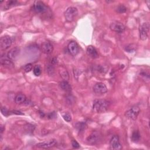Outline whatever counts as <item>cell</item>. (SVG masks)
Wrapping results in <instances>:
<instances>
[{
	"instance_id": "obj_1",
	"label": "cell",
	"mask_w": 150,
	"mask_h": 150,
	"mask_svg": "<svg viewBox=\"0 0 150 150\" xmlns=\"http://www.w3.org/2000/svg\"><path fill=\"white\" fill-rule=\"evenodd\" d=\"M110 102L104 99L96 100L94 101L93 105V110L97 113H102L106 111L109 106Z\"/></svg>"
},
{
	"instance_id": "obj_2",
	"label": "cell",
	"mask_w": 150,
	"mask_h": 150,
	"mask_svg": "<svg viewBox=\"0 0 150 150\" xmlns=\"http://www.w3.org/2000/svg\"><path fill=\"white\" fill-rule=\"evenodd\" d=\"M78 14L77 9L74 6L69 7L64 12V18L66 20L69 22H72Z\"/></svg>"
},
{
	"instance_id": "obj_3",
	"label": "cell",
	"mask_w": 150,
	"mask_h": 150,
	"mask_svg": "<svg viewBox=\"0 0 150 150\" xmlns=\"http://www.w3.org/2000/svg\"><path fill=\"white\" fill-rule=\"evenodd\" d=\"M140 112V108L137 105H133L131 107L129 110H128L125 112V116L130 120H135Z\"/></svg>"
},
{
	"instance_id": "obj_4",
	"label": "cell",
	"mask_w": 150,
	"mask_h": 150,
	"mask_svg": "<svg viewBox=\"0 0 150 150\" xmlns=\"http://www.w3.org/2000/svg\"><path fill=\"white\" fill-rule=\"evenodd\" d=\"M149 30V24L148 22L142 23L139 28V38L142 40H145L148 36V32Z\"/></svg>"
},
{
	"instance_id": "obj_5",
	"label": "cell",
	"mask_w": 150,
	"mask_h": 150,
	"mask_svg": "<svg viewBox=\"0 0 150 150\" xmlns=\"http://www.w3.org/2000/svg\"><path fill=\"white\" fill-rule=\"evenodd\" d=\"M12 43V38L8 35L4 36L1 38L0 39V46L1 49L3 50L8 49Z\"/></svg>"
},
{
	"instance_id": "obj_6",
	"label": "cell",
	"mask_w": 150,
	"mask_h": 150,
	"mask_svg": "<svg viewBox=\"0 0 150 150\" xmlns=\"http://www.w3.org/2000/svg\"><path fill=\"white\" fill-rule=\"evenodd\" d=\"M110 28L111 30L118 33H123L125 30V26L122 23L117 21L111 23Z\"/></svg>"
},
{
	"instance_id": "obj_7",
	"label": "cell",
	"mask_w": 150,
	"mask_h": 150,
	"mask_svg": "<svg viewBox=\"0 0 150 150\" xmlns=\"http://www.w3.org/2000/svg\"><path fill=\"white\" fill-rule=\"evenodd\" d=\"M110 148L113 150H119L122 149V145L120 142L118 135H114L110 141Z\"/></svg>"
},
{
	"instance_id": "obj_8",
	"label": "cell",
	"mask_w": 150,
	"mask_h": 150,
	"mask_svg": "<svg viewBox=\"0 0 150 150\" xmlns=\"http://www.w3.org/2000/svg\"><path fill=\"white\" fill-rule=\"evenodd\" d=\"M67 49L69 53L73 56H76L79 52V46L76 41H71L67 45Z\"/></svg>"
},
{
	"instance_id": "obj_9",
	"label": "cell",
	"mask_w": 150,
	"mask_h": 150,
	"mask_svg": "<svg viewBox=\"0 0 150 150\" xmlns=\"http://www.w3.org/2000/svg\"><path fill=\"white\" fill-rule=\"evenodd\" d=\"M57 144V141L56 139H52L50 140L43 141L42 142L38 143L36 146L38 148H43V149H47V148H50L52 147H53L56 146Z\"/></svg>"
},
{
	"instance_id": "obj_10",
	"label": "cell",
	"mask_w": 150,
	"mask_h": 150,
	"mask_svg": "<svg viewBox=\"0 0 150 150\" xmlns=\"http://www.w3.org/2000/svg\"><path fill=\"white\" fill-rule=\"evenodd\" d=\"M93 91L96 94H103L107 91V88L105 84L103 83L99 82L96 83L93 87Z\"/></svg>"
},
{
	"instance_id": "obj_11",
	"label": "cell",
	"mask_w": 150,
	"mask_h": 150,
	"mask_svg": "<svg viewBox=\"0 0 150 150\" xmlns=\"http://www.w3.org/2000/svg\"><path fill=\"white\" fill-rule=\"evenodd\" d=\"M101 139V135L98 132L93 131L91 134L87 138V141L88 144L93 145L98 143Z\"/></svg>"
},
{
	"instance_id": "obj_12",
	"label": "cell",
	"mask_w": 150,
	"mask_h": 150,
	"mask_svg": "<svg viewBox=\"0 0 150 150\" xmlns=\"http://www.w3.org/2000/svg\"><path fill=\"white\" fill-rule=\"evenodd\" d=\"M33 9L37 13H42L46 11L47 8L43 2L38 1L34 3Z\"/></svg>"
},
{
	"instance_id": "obj_13",
	"label": "cell",
	"mask_w": 150,
	"mask_h": 150,
	"mask_svg": "<svg viewBox=\"0 0 150 150\" xmlns=\"http://www.w3.org/2000/svg\"><path fill=\"white\" fill-rule=\"evenodd\" d=\"M41 50L43 53L45 54H50L53 50V46L52 44L47 41L44 42L41 46Z\"/></svg>"
},
{
	"instance_id": "obj_14",
	"label": "cell",
	"mask_w": 150,
	"mask_h": 150,
	"mask_svg": "<svg viewBox=\"0 0 150 150\" xmlns=\"http://www.w3.org/2000/svg\"><path fill=\"white\" fill-rule=\"evenodd\" d=\"M87 54L92 59H96L98 57V53L97 50L94 47V46L92 45H89L87 46L86 49Z\"/></svg>"
},
{
	"instance_id": "obj_15",
	"label": "cell",
	"mask_w": 150,
	"mask_h": 150,
	"mask_svg": "<svg viewBox=\"0 0 150 150\" xmlns=\"http://www.w3.org/2000/svg\"><path fill=\"white\" fill-rule=\"evenodd\" d=\"M20 49L18 47H13L6 54V56L11 60H13L15 59L17 56L19 54Z\"/></svg>"
},
{
	"instance_id": "obj_16",
	"label": "cell",
	"mask_w": 150,
	"mask_h": 150,
	"mask_svg": "<svg viewBox=\"0 0 150 150\" xmlns=\"http://www.w3.org/2000/svg\"><path fill=\"white\" fill-rule=\"evenodd\" d=\"M1 64L2 66L6 67H8V68H12L14 66L13 62L6 56L5 57L2 56H1Z\"/></svg>"
},
{
	"instance_id": "obj_17",
	"label": "cell",
	"mask_w": 150,
	"mask_h": 150,
	"mask_svg": "<svg viewBox=\"0 0 150 150\" xmlns=\"http://www.w3.org/2000/svg\"><path fill=\"white\" fill-rule=\"evenodd\" d=\"M59 86L62 90H63L66 92L70 93L71 90V87L70 84L66 80H63L60 82Z\"/></svg>"
},
{
	"instance_id": "obj_18",
	"label": "cell",
	"mask_w": 150,
	"mask_h": 150,
	"mask_svg": "<svg viewBox=\"0 0 150 150\" xmlns=\"http://www.w3.org/2000/svg\"><path fill=\"white\" fill-rule=\"evenodd\" d=\"M26 101V97L25 94L19 93L16 94V96L15 97V102L18 104H23Z\"/></svg>"
},
{
	"instance_id": "obj_19",
	"label": "cell",
	"mask_w": 150,
	"mask_h": 150,
	"mask_svg": "<svg viewBox=\"0 0 150 150\" xmlns=\"http://www.w3.org/2000/svg\"><path fill=\"white\" fill-rule=\"evenodd\" d=\"M140 138H141V135H140V134L138 131H133L132 135H131V140L133 142H138Z\"/></svg>"
},
{
	"instance_id": "obj_20",
	"label": "cell",
	"mask_w": 150,
	"mask_h": 150,
	"mask_svg": "<svg viewBox=\"0 0 150 150\" xmlns=\"http://www.w3.org/2000/svg\"><path fill=\"white\" fill-rule=\"evenodd\" d=\"M19 2L17 1H9L6 2V4L5 6V9H8L11 7L15 6L16 5H18Z\"/></svg>"
},
{
	"instance_id": "obj_21",
	"label": "cell",
	"mask_w": 150,
	"mask_h": 150,
	"mask_svg": "<svg viewBox=\"0 0 150 150\" xmlns=\"http://www.w3.org/2000/svg\"><path fill=\"white\" fill-rule=\"evenodd\" d=\"M127 9L126 6L125 5H124L123 4H120L115 8L116 12L118 13H124L127 11Z\"/></svg>"
},
{
	"instance_id": "obj_22",
	"label": "cell",
	"mask_w": 150,
	"mask_h": 150,
	"mask_svg": "<svg viewBox=\"0 0 150 150\" xmlns=\"http://www.w3.org/2000/svg\"><path fill=\"white\" fill-rule=\"evenodd\" d=\"M33 74H35V76H39L42 73V69H41L40 66L39 65H35L33 67Z\"/></svg>"
},
{
	"instance_id": "obj_23",
	"label": "cell",
	"mask_w": 150,
	"mask_h": 150,
	"mask_svg": "<svg viewBox=\"0 0 150 150\" xmlns=\"http://www.w3.org/2000/svg\"><path fill=\"white\" fill-rule=\"evenodd\" d=\"M63 118H64V120L67 121V122H70L71 121V116L70 115V113L69 112H65L64 113L63 115Z\"/></svg>"
},
{
	"instance_id": "obj_24",
	"label": "cell",
	"mask_w": 150,
	"mask_h": 150,
	"mask_svg": "<svg viewBox=\"0 0 150 150\" xmlns=\"http://www.w3.org/2000/svg\"><path fill=\"white\" fill-rule=\"evenodd\" d=\"M33 66L31 63H28L23 67V70L25 72H29L32 69Z\"/></svg>"
},
{
	"instance_id": "obj_25",
	"label": "cell",
	"mask_w": 150,
	"mask_h": 150,
	"mask_svg": "<svg viewBox=\"0 0 150 150\" xmlns=\"http://www.w3.org/2000/svg\"><path fill=\"white\" fill-rule=\"evenodd\" d=\"M54 67L53 64H50V65H48L47 68V71L49 74H53L54 73Z\"/></svg>"
},
{
	"instance_id": "obj_26",
	"label": "cell",
	"mask_w": 150,
	"mask_h": 150,
	"mask_svg": "<svg viewBox=\"0 0 150 150\" xmlns=\"http://www.w3.org/2000/svg\"><path fill=\"white\" fill-rule=\"evenodd\" d=\"M76 127L79 129V131H81V130H83L85 128L86 125L84 123L79 122L76 124Z\"/></svg>"
},
{
	"instance_id": "obj_27",
	"label": "cell",
	"mask_w": 150,
	"mask_h": 150,
	"mask_svg": "<svg viewBox=\"0 0 150 150\" xmlns=\"http://www.w3.org/2000/svg\"><path fill=\"white\" fill-rule=\"evenodd\" d=\"M135 49V46H133V45H129L125 47V50L128 52H133Z\"/></svg>"
},
{
	"instance_id": "obj_28",
	"label": "cell",
	"mask_w": 150,
	"mask_h": 150,
	"mask_svg": "<svg viewBox=\"0 0 150 150\" xmlns=\"http://www.w3.org/2000/svg\"><path fill=\"white\" fill-rule=\"evenodd\" d=\"M60 74H61L62 78L64 79L65 80H67L69 79L67 78V77H69V74H68V73H67V72L66 70H64L63 71H62Z\"/></svg>"
},
{
	"instance_id": "obj_29",
	"label": "cell",
	"mask_w": 150,
	"mask_h": 150,
	"mask_svg": "<svg viewBox=\"0 0 150 150\" xmlns=\"http://www.w3.org/2000/svg\"><path fill=\"white\" fill-rule=\"evenodd\" d=\"M1 111L2 112V114L4 115V116H8L9 114V111L8 110V109L5 107H2L1 108Z\"/></svg>"
},
{
	"instance_id": "obj_30",
	"label": "cell",
	"mask_w": 150,
	"mask_h": 150,
	"mask_svg": "<svg viewBox=\"0 0 150 150\" xmlns=\"http://www.w3.org/2000/svg\"><path fill=\"white\" fill-rule=\"evenodd\" d=\"M71 145H72L73 148H76V149L80 148V145H79V144L77 142L76 140H74V139H73V140L71 141Z\"/></svg>"
},
{
	"instance_id": "obj_31",
	"label": "cell",
	"mask_w": 150,
	"mask_h": 150,
	"mask_svg": "<svg viewBox=\"0 0 150 150\" xmlns=\"http://www.w3.org/2000/svg\"><path fill=\"white\" fill-rule=\"evenodd\" d=\"M4 130H5V127L2 125H1V134L3 133Z\"/></svg>"
},
{
	"instance_id": "obj_32",
	"label": "cell",
	"mask_w": 150,
	"mask_h": 150,
	"mask_svg": "<svg viewBox=\"0 0 150 150\" xmlns=\"http://www.w3.org/2000/svg\"><path fill=\"white\" fill-rule=\"evenodd\" d=\"M145 2L146 3V4H147L148 6L149 7V4H150V1H145Z\"/></svg>"
}]
</instances>
